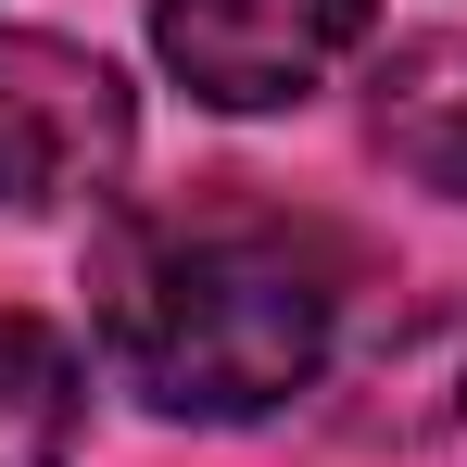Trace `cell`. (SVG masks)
Listing matches in <instances>:
<instances>
[{
    "mask_svg": "<svg viewBox=\"0 0 467 467\" xmlns=\"http://www.w3.org/2000/svg\"><path fill=\"white\" fill-rule=\"evenodd\" d=\"M341 316H354V240L240 177L127 202L88 240L101 367L190 430H253V417L304 404L341 354Z\"/></svg>",
    "mask_w": 467,
    "mask_h": 467,
    "instance_id": "6da1fadb",
    "label": "cell"
},
{
    "mask_svg": "<svg viewBox=\"0 0 467 467\" xmlns=\"http://www.w3.org/2000/svg\"><path fill=\"white\" fill-rule=\"evenodd\" d=\"M127 77L77 51V38H38V26H0V202L13 215H64L101 202L127 177Z\"/></svg>",
    "mask_w": 467,
    "mask_h": 467,
    "instance_id": "7a4b0ae2",
    "label": "cell"
},
{
    "mask_svg": "<svg viewBox=\"0 0 467 467\" xmlns=\"http://www.w3.org/2000/svg\"><path fill=\"white\" fill-rule=\"evenodd\" d=\"M379 0H152L164 77L215 114H278L367 51Z\"/></svg>",
    "mask_w": 467,
    "mask_h": 467,
    "instance_id": "3957f363",
    "label": "cell"
},
{
    "mask_svg": "<svg viewBox=\"0 0 467 467\" xmlns=\"http://www.w3.org/2000/svg\"><path fill=\"white\" fill-rule=\"evenodd\" d=\"M88 442V354L51 316L0 304V467H77Z\"/></svg>",
    "mask_w": 467,
    "mask_h": 467,
    "instance_id": "277c9868",
    "label": "cell"
},
{
    "mask_svg": "<svg viewBox=\"0 0 467 467\" xmlns=\"http://www.w3.org/2000/svg\"><path fill=\"white\" fill-rule=\"evenodd\" d=\"M367 442H467V291L442 316H417L404 341H379V367L354 391Z\"/></svg>",
    "mask_w": 467,
    "mask_h": 467,
    "instance_id": "5b68a950",
    "label": "cell"
},
{
    "mask_svg": "<svg viewBox=\"0 0 467 467\" xmlns=\"http://www.w3.org/2000/svg\"><path fill=\"white\" fill-rule=\"evenodd\" d=\"M379 152L404 164L417 190L467 202V51L455 38H417V51L379 64Z\"/></svg>",
    "mask_w": 467,
    "mask_h": 467,
    "instance_id": "8992f818",
    "label": "cell"
}]
</instances>
